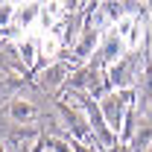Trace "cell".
<instances>
[{
	"label": "cell",
	"mask_w": 152,
	"mask_h": 152,
	"mask_svg": "<svg viewBox=\"0 0 152 152\" xmlns=\"http://www.w3.org/2000/svg\"><path fill=\"white\" fill-rule=\"evenodd\" d=\"M114 35L120 41V47L134 50L140 44V38H143V26H140V20L134 18V15H123V18L114 23Z\"/></svg>",
	"instance_id": "1"
},
{
	"label": "cell",
	"mask_w": 152,
	"mask_h": 152,
	"mask_svg": "<svg viewBox=\"0 0 152 152\" xmlns=\"http://www.w3.org/2000/svg\"><path fill=\"white\" fill-rule=\"evenodd\" d=\"M102 111H105V117H108V126L117 129V126H120V114H123V94L108 96V99L102 102Z\"/></svg>",
	"instance_id": "2"
},
{
	"label": "cell",
	"mask_w": 152,
	"mask_h": 152,
	"mask_svg": "<svg viewBox=\"0 0 152 152\" xmlns=\"http://www.w3.org/2000/svg\"><path fill=\"white\" fill-rule=\"evenodd\" d=\"M35 105L32 102H26V99H18V102H12V117L18 120V123H29V120H35Z\"/></svg>",
	"instance_id": "3"
},
{
	"label": "cell",
	"mask_w": 152,
	"mask_h": 152,
	"mask_svg": "<svg viewBox=\"0 0 152 152\" xmlns=\"http://www.w3.org/2000/svg\"><path fill=\"white\" fill-rule=\"evenodd\" d=\"M56 53H58V35H56V32H47V35L38 41V56L53 58Z\"/></svg>",
	"instance_id": "4"
},
{
	"label": "cell",
	"mask_w": 152,
	"mask_h": 152,
	"mask_svg": "<svg viewBox=\"0 0 152 152\" xmlns=\"http://www.w3.org/2000/svg\"><path fill=\"white\" fill-rule=\"evenodd\" d=\"M38 15H41V9H38V6H32V3H29V6H15V18H18L20 26H29Z\"/></svg>",
	"instance_id": "5"
},
{
	"label": "cell",
	"mask_w": 152,
	"mask_h": 152,
	"mask_svg": "<svg viewBox=\"0 0 152 152\" xmlns=\"http://www.w3.org/2000/svg\"><path fill=\"white\" fill-rule=\"evenodd\" d=\"M18 50H20V56H23V61L26 64H32V58L38 56V44H35V38H23L18 44Z\"/></svg>",
	"instance_id": "6"
},
{
	"label": "cell",
	"mask_w": 152,
	"mask_h": 152,
	"mask_svg": "<svg viewBox=\"0 0 152 152\" xmlns=\"http://www.w3.org/2000/svg\"><path fill=\"white\" fill-rule=\"evenodd\" d=\"M9 18H15V6L3 3V6H0V23H9Z\"/></svg>",
	"instance_id": "7"
}]
</instances>
